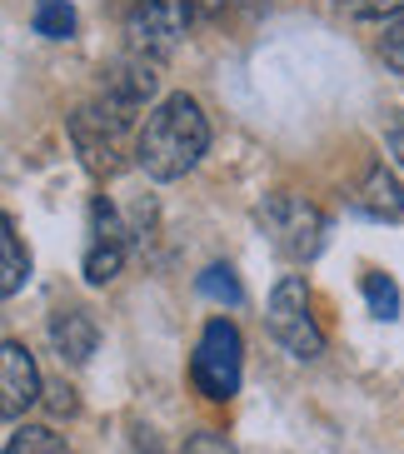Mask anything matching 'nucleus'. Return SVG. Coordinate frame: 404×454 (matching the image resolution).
Here are the masks:
<instances>
[{
  "instance_id": "nucleus-1",
  "label": "nucleus",
  "mask_w": 404,
  "mask_h": 454,
  "mask_svg": "<svg viewBox=\"0 0 404 454\" xmlns=\"http://www.w3.org/2000/svg\"><path fill=\"white\" fill-rule=\"evenodd\" d=\"M205 145H210V121L190 95H170L145 115L140 140H135V165L150 180H180L200 165Z\"/></svg>"
},
{
  "instance_id": "nucleus-2",
  "label": "nucleus",
  "mask_w": 404,
  "mask_h": 454,
  "mask_svg": "<svg viewBox=\"0 0 404 454\" xmlns=\"http://www.w3.org/2000/svg\"><path fill=\"white\" fill-rule=\"evenodd\" d=\"M140 110L115 100V95H95L85 100L75 115H70V140L81 150L85 170L95 175H115L125 165V155H135V140H140Z\"/></svg>"
},
{
  "instance_id": "nucleus-3",
  "label": "nucleus",
  "mask_w": 404,
  "mask_h": 454,
  "mask_svg": "<svg viewBox=\"0 0 404 454\" xmlns=\"http://www.w3.org/2000/svg\"><path fill=\"white\" fill-rule=\"evenodd\" d=\"M245 374V340L229 320H210L195 345V360H190V380L205 400H229L240 389Z\"/></svg>"
},
{
  "instance_id": "nucleus-4",
  "label": "nucleus",
  "mask_w": 404,
  "mask_h": 454,
  "mask_svg": "<svg viewBox=\"0 0 404 454\" xmlns=\"http://www.w3.org/2000/svg\"><path fill=\"white\" fill-rule=\"evenodd\" d=\"M260 230L269 235V245L284 254V260H315L324 245V215L299 195H269L260 205Z\"/></svg>"
},
{
  "instance_id": "nucleus-5",
  "label": "nucleus",
  "mask_w": 404,
  "mask_h": 454,
  "mask_svg": "<svg viewBox=\"0 0 404 454\" xmlns=\"http://www.w3.org/2000/svg\"><path fill=\"white\" fill-rule=\"evenodd\" d=\"M265 320H269V334H275L295 360H320L324 355V334L310 315V290H305L299 275H284V280L275 285Z\"/></svg>"
},
{
  "instance_id": "nucleus-6",
  "label": "nucleus",
  "mask_w": 404,
  "mask_h": 454,
  "mask_svg": "<svg viewBox=\"0 0 404 454\" xmlns=\"http://www.w3.org/2000/svg\"><path fill=\"white\" fill-rule=\"evenodd\" d=\"M195 5H200V0H135L130 20H125L130 51L165 60V55L185 41L190 20H195Z\"/></svg>"
},
{
  "instance_id": "nucleus-7",
  "label": "nucleus",
  "mask_w": 404,
  "mask_h": 454,
  "mask_svg": "<svg viewBox=\"0 0 404 454\" xmlns=\"http://www.w3.org/2000/svg\"><path fill=\"white\" fill-rule=\"evenodd\" d=\"M35 400H41V370L20 340H5L0 345V414L20 419Z\"/></svg>"
},
{
  "instance_id": "nucleus-8",
  "label": "nucleus",
  "mask_w": 404,
  "mask_h": 454,
  "mask_svg": "<svg viewBox=\"0 0 404 454\" xmlns=\"http://www.w3.org/2000/svg\"><path fill=\"white\" fill-rule=\"evenodd\" d=\"M95 340H100V330H95V320L85 315V309H55L50 315V345L55 355L66 364H85L95 355Z\"/></svg>"
},
{
  "instance_id": "nucleus-9",
  "label": "nucleus",
  "mask_w": 404,
  "mask_h": 454,
  "mask_svg": "<svg viewBox=\"0 0 404 454\" xmlns=\"http://www.w3.org/2000/svg\"><path fill=\"white\" fill-rule=\"evenodd\" d=\"M360 210L375 215V220H400L404 215V190L385 165H369L360 180Z\"/></svg>"
},
{
  "instance_id": "nucleus-10",
  "label": "nucleus",
  "mask_w": 404,
  "mask_h": 454,
  "mask_svg": "<svg viewBox=\"0 0 404 454\" xmlns=\"http://www.w3.org/2000/svg\"><path fill=\"white\" fill-rule=\"evenodd\" d=\"M26 275H30V254H26V245H20L15 220L5 215V225H0V290L15 294L26 285Z\"/></svg>"
},
{
  "instance_id": "nucleus-11",
  "label": "nucleus",
  "mask_w": 404,
  "mask_h": 454,
  "mask_svg": "<svg viewBox=\"0 0 404 454\" xmlns=\"http://www.w3.org/2000/svg\"><path fill=\"white\" fill-rule=\"evenodd\" d=\"M30 26H35V35H45V41H70V35H75V11H70V0H35Z\"/></svg>"
},
{
  "instance_id": "nucleus-12",
  "label": "nucleus",
  "mask_w": 404,
  "mask_h": 454,
  "mask_svg": "<svg viewBox=\"0 0 404 454\" xmlns=\"http://www.w3.org/2000/svg\"><path fill=\"white\" fill-rule=\"evenodd\" d=\"M5 454H70V444L45 425H15L5 434Z\"/></svg>"
},
{
  "instance_id": "nucleus-13",
  "label": "nucleus",
  "mask_w": 404,
  "mask_h": 454,
  "mask_svg": "<svg viewBox=\"0 0 404 454\" xmlns=\"http://www.w3.org/2000/svg\"><path fill=\"white\" fill-rule=\"evenodd\" d=\"M125 265V245H110V240H90L85 250V280L90 285H110Z\"/></svg>"
},
{
  "instance_id": "nucleus-14",
  "label": "nucleus",
  "mask_w": 404,
  "mask_h": 454,
  "mask_svg": "<svg viewBox=\"0 0 404 454\" xmlns=\"http://www.w3.org/2000/svg\"><path fill=\"white\" fill-rule=\"evenodd\" d=\"M364 300H369V309H375L379 320H400V290H394L390 275L369 270V275H364Z\"/></svg>"
},
{
  "instance_id": "nucleus-15",
  "label": "nucleus",
  "mask_w": 404,
  "mask_h": 454,
  "mask_svg": "<svg viewBox=\"0 0 404 454\" xmlns=\"http://www.w3.org/2000/svg\"><path fill=\"white\" fill-rule=\"evenodd\" d=\"M200 294H210V300H225V305H240V280H235V270L229 265H210L200 275Z\"/></svg>"
},
{
  "instance_id": "nucleus-16",
  "label": "nucleus",
  "mask_w": 404,
  "mask_h": 454,
  "mask_svg": "<svg viewBox=\"0 0 404 454\" xmlns=\"http://www.w3.org/2000/svg\"><path fill=\"white\" fill-rule=\"evenodd\" d=\"M335 11L354 15V20H385V15L404 11V0H335Z\"/></svg>"
},
{
  "instance_id": "nucleus-17",
  "label": "nucleus",
  "mask_w": 404,
  "mask_h": 454,
  "mask_svg": "<svg viewBox=\"0 0 404 454\" xmlns=\"http://www.w3.org/2000/svg\"><path fill=\"white\" fill-rule=\"evenodd\" d=\"M379 55H385V66H390L394 75H404V20L379 35Z\"/></svg>"
},
{
  "instance_id": "nucleus-18",
  "label": "nucleus",
  "mask_w": 404,
  "mask_h": 454,
  "mask_svg": "<svg viewBox=\"0 0 404 454\" xmlns=\"http://www.w3.org/2000/svg\"><path fill=\"white\" fill-rule=\"evenodd\" d=\"M180 454H240V450H235L225 434H215V429H200V434H190V440H185V450H180Z\"/></svg>"
},
{
  "instance_id": "nucleus-19",
  "label": "nucleus",
  "mask_w": 404,
  "mask_h": 454,
  "mask_svg": "<svg viewBox=\"0 0 404 454\" xmlns=\"http://www.w3.org/2000/svg\"><path fill=\"white\" fill-rule=\"evenodd\" d=\"M385 145H390V155L404 165V110H390V115H385Z\"/></svg>"
}]
</instances>
